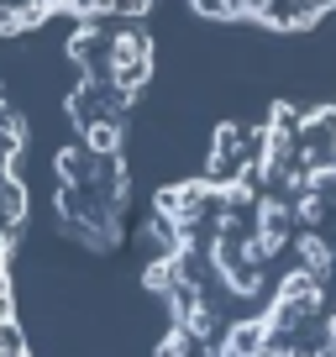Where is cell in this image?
<instances>
[{
    "label": "cell",
    "instance_id": "obj_1",
    "mask_svg": "<svg viewBox=\"0 0 336 357\" xmlns=\"http://www.w3.org/2000/svg\"><path fill=\"white\" fill-rule=\"evenodd\" d=\"M153 0H0V37L43 26L53 16H79V22H137Z\"/></svg>",
    "mask_w": 336,
    "mask_h": 357
},
{
    "label": "cell",
    "instance_id": "obj_2",
    "mask_svg": "<svg viewBox=\"0 0 336 357\" xmlns=\"http://www.w3.org/2000/svg\"><path fill=\"white\" fill-rule=\"evenodd\" d=\"M215 22H252V26H310L336 0H194Z\"/></svg>",
    "mask_w": 336,
    "mask_h": 357
}]
</instances>
